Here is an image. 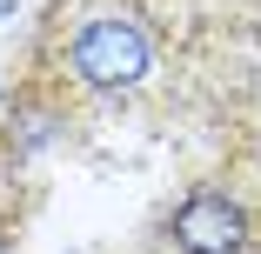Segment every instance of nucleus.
<instances>
[{"instance_id":"3","label":"nucleus","mask_w":261,"mask_h":254,"mask_svg":"<svg viewBox=\"0 0 261 254\" xmlns=\"http://www.w3.org/2000/svg\"><path fill=\"white\" fill-rule=\"evenodd\" d=\"M7 7H14V0H0V14H7Z\"/></svg>"},{"instance_id":"2","label":"nucleus","mask_w":261,"mask_h":254,"mask_svg":"<svg viewBox=\"0 0 261 254\" xmlns=\"http://www.w3.org/2000/svg\"><path fill=\"white\" fill-rule=\"evenodd\" d=\"M248 208L221 187H194L181 208L168 214V241L174 254H248Z\"/></svg>"},{"instance_id":"1","label":"nucleus","mask_w":261,"mask_h":254,"mask_svg":"<svg viewBox=\"0 0 261 254\" xmlns=\"http://www.w3.org/2000/svg\"><path fill=\"white\" fill-rule=\"evenodd\" d=\"M61 67L87 94H127L154 67V34L134 7H87L61 34Z\"/></svg>"}]
</instances>
